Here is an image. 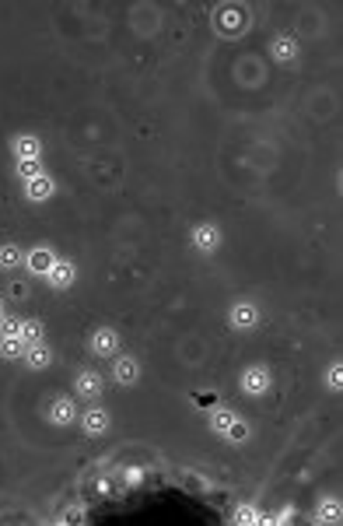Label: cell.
<instances>
[{"mask_svg":"<svg viewBox=\"0 0 343 526\" xmlns=\"http://www.w3.org/2000/svg\"><path fill=\"white\" fill-rule=\"evenodd\" d=\"M74 278H78L74 260H57V263H53V271L46 274V281H50V288H53V292H64V288H71V285H74Z\"/></svg>","mask_w":343,"mask_h":526,"instance_id":"1","label":"cell"},{"mask_svg":"<svg viewBox=\"0 0 343 526\" xmlns=\"http://www.w3.org/2000/svg\"><path fill=\"white\" fill-rule=\"evenodd\" d=\"M221 239H224V235H221V228H217V225H210V221L193 228V246H196L200 253H217V249H221Z\"/></svg>","mask_w":343,"mask_h":526,"instance_id":"2","label":"cell"},{"mask_svg":"<svg viewBox=\"0 0 343 526\" xmlns=\"http://www.w3.org/2000/svg\"><path fill=\"white\" fill-rule=\"evenodd\" d=\"M92 351H95L98 358H112V355L119 351V334H116L112 327H98V330L92 334Z\"/></svg>","mask_w":343,"mask_h":526,"instance_id":"3","label":"cell"},{"mask_svg":"<svg viewBox=\"0 0 343 526\" xmlns=\"http://www.w3.org/2000/svg\"><path fill=\"white\" fill-rule=\"evenodd\" d=\"M266 390H270V372H266L263 365H249V369L242 372V393L259 397V393H266Z\"/></svg>","mask_w":343,"mask_h":526,"instance_id":"4","label":"cell"},{"mask_svg":"<svg viewBox=\"0 0 343 526\" xmlns=\"http://www.w3.org/2000/svg\"><path fill=\"white\" fill-rule=\"evenodd\" d=\"M228 320H231L235 330H252V327L259 323V309H256L252 302H235L231 313H228Z\"/></svg>","mask_w":343,"mask_h":526,"instance_id":"5","label":"cell"},{"mask_svg":"<svg viewBox=\"0 0 343 526\" xmlns=\"http://www.w3.org/2000/svg\"><path fill=\"white\" fill-rule=\"evenodd\" d=\"M22 362L29 365V369H50L53 365V348L46 344V341H36V344H29L25 348V355H22Z\"/></svg>","mask_w":343,"mask_h":526,"instance_id":"6","label":"cell"},{"mask_svg":"<svg viewBox=\"0 0 343 526\" xmlns=\"http://www.w3.org/2000/svg\"><path fill=\"white\" fill-rule=\"evenodd\" d=\"M109 411H102V407H92V411H85V418H81V428H85V435H92V439H98V435H105L109 432Z\"/></svg>","mask_w":343,"mask_h":526,"instance_id":"7","label":"cell"},{"mask_svg":"<svg viewBox=\"0 0 343 526\" xmlns=\"http://www.w3.org/2000/svg\"><path fill=\"white\" fill-rule=\"evenodd\" d=\"M74 393L78 397H85V400H95L98 393H102V376L98 372H78V379H74Z\"/></svg>","mask_w":343,"mask_h":526,"instance_id":"8","label":"cell"},{"mask_svg":"<svg viewBox=\"0 0 343 526\" xmlns=\"http://www.w3.org/2000/svg\"><path fill=\"white\" fill-rule=\"evenodd\" d=\"M25 193H29V200L43 204V200H50V197L57 193V179H50V176L43 172L39 179H29V183H25Z\"/></svg>","mask_w":343,"mask_h":526,"instance_id":"9","label":"cell"},{"mask_svg":"<svg viewBox=\"0 0 343 526\" xmlns=\"http://www.w3.org/2000/svg\"><path fill=\"white\" fill-rule=\"evenodd\" d=\"M53 263H57V256H53L46 246H39V249H32V253H29V271H32V274H39V278H46V274L53 271Z\"/></svg>","mask_w":343,"mask_h":526,"instance_id":"10","label":"cell"},{"mask_svg":"<svg viewBox=\"0 0 343 526\" xmlns=\"http://www.w3.org/2000/svg\"><path fill=\"white\" fill-rule=\"evenodd\" d=\"M74 418H78L74 400H71V397H57L53 407H50V421H53V425H71Z\"/></svg>","mask_w":343,"mask_h":526,"instance_id":"11","label":"cell"},{"mask_svg":"<svg viewBox=\"0 0 343 526\" xmlns=\"http://www.w3.org/2000/svg\"><path fill=\"white\" fill-rule=\"evenodd\" d=\"M112 376H116L119 386H133L137 376H140V362H137V358H119L116 369H112Z\"/></svg>","mask_w":343,"mask_h":526,"instance_id":"12","label":"cell"},{"mask_svg":"<svg viewBox=\"0 0 343 526\" xmlns=\"http://www.w3.org/2000/svg\"><path fill=\"white\" fill-rule=\"evenodd\" d=\"M15 155L18 158H39L43 155V141L36 134H18L15 137Z\"/></svg>","mask_w":343,"mask_h":526,"instance_id":"13","label":"cell"},{"mask_svg":"<svg viewBox=\"0 0 343 526\" xmlns=\"http://www.w3.org/2000/svg\"><path fill=\"white\" fill-rule=\"evenodd\" d=\"M270 57H273V60H280V64H291V60L298 57V43H294L291 36H280V39H273Z\"/></svg>","mask_w":343,"mask_h":526,"instance_id":"14","label":"cell"},{"mask_svg":"<svg viewBox=\"0 0 343 526\" xmlns=\"http://www.w3.org/2000/svg\"><path fill=\"white\" fill-rule=\"evenodd\" d=\"M22 263H25V253L15 242L0 246V271H15V267H22Z\"/></svg>","mask_w":343,"mask_h":526,"instance_id":"15","label":"cell"},{"mask_svg":"<svg viewBox=\"0 0 343 526\" xmlns=\"http://www.w3.org/2000/svg\"><path fill=\"white\" fill-rule=\"evenodd\" d=\"M315 519H319V523H340V519H343V505H340L336 498H322Z\"/></svg>","mask_w":343,"mask_h":526,"instance_id":"16","label":"cell"},{"mask_svg":"<svg viewBox=\"0 0 343 526\" xmlns=\"http://www.w3.org/2000/svg\"><path fill=\"white\" fill-rule=\"evenodd\" d=\"M25 341L22 337H0V358H8V362H15V358H22L25 355Z\"/></svg>","mask_w":343,"mask_h":526,"instance_id":"17","label":"cell"},{"mask_svg":"<svg viewBox=\"0 0 343 526\" xmlns=\"http://www.w3.org/2000/svg\"><path fill=\"white\" fill-rule=\"evenodd\" d=\"M231 421H235V414H231L228 407H217V411H210V432L224 435V432L231 428Z\"/></svg>","mask_w":343,"mask_h":526,"instance_id":"18","label":"cell"},{"mask_svg":"<svg viewBox=\"0 0 343 526\" xmlns=\"http://www.w3.org/2000/svg\"><path fill=\"white\" fill-rule=\"evenodd\" d=\"M263 516H259V509L256 505H238L235 509V516H231V523L235 526H252V523H259Z\"/></svg>","mask_w":343,"mask_h":526,"instance_id":"19","label":"cell"},{"mask_svg":"<svg viewBox=\"0 0 343 526\" xmlns=\"http://www.w3.org/2000/svg\"><path fill=\"white\" fill-rule=\"evenodd\" d=\"M18 176L29 183V179H39L43 176V165H39V158H18Z\"/></svg>","mask_w":343,"mask_h":526,"instance_id":"20","label":"cell"},{"mask_svg":"<svg viewBox=\"0 0 343 526\" xmlns=\"http://www.w3.org/2000/svg\"><path fill=\"white\" fill-rule=\"evenodd\" d=\"M326 390H333V393L343 390V365H340V362H333V365L326 369Z\"/></svg>","mask_w":343,"mask_h":526,"instance_id":"21","label":"cell"},{"mask_svg":"<svg viewBox=\"0 0 343 526\" xmlns=\"http://www.w3.org/2000/svg\"><path fill=\"white\" fill-rule=\"evenodd\" d=\"M224 439H228V442H235V446H242V442H245V439H249V425H245V421H238V418H235V421H231V428H228V432H224Z\"/></svg>","mask_w":343,"mask_h":526,"instance_id":"22","label":"cell"},{"mask_svg":"<svg viewBox=\"0 0 343 526\" xmlns=\"http://www.w3.org/2000/svg\"><path fill=\"white\" fill-rule=\"evenodd\" d=\"M22 341H25V344L43 341V323H39V320H25V327H22Z\"/></svg>","mask_w":343,"mask_h":526,"instance_id":"23","label":"cell"},{"mask_svg":"<svg viewBox=\"0 0 343 526\" xmlns=\"http://www.w3.org/2000/svg\"><path fill=\"white\" fill-rule=\"evenodd\" d=\"M22 327H25V320H15V316H11V320H8V316L0 320V330H4V337H22Z\"/></svg>","mask_w":343,"mask_h":526,"instance_id":"24","label":"cell"},{"mask_svg":"<svg viewBox=\"0 0 343 526\" xmlns=\"http://www.w3.org/2000/svg\"><path fill=\"white\" fill-rule=\"evenodd\" d=\"M60 523H67V526H78V523H85V509H81V505H71V509L60 516Z\"/></svg>","mask_w":343,"mask_h":526,"instance_id":"25","label":"cell"},{"mask_svg":"<svg viewBox=\"0 0 343 526\" xmlns=\"http://www.w3.org/2000/svg\"><path fill=\"white\" fill-rule=\"evenodd\" d=\"M0 320H4V302H0Z\"/></svg>","mask_w":343,"mask_h":526,"instance_id":"26","label":"cell"}]
</instances>
